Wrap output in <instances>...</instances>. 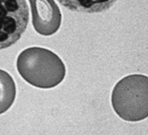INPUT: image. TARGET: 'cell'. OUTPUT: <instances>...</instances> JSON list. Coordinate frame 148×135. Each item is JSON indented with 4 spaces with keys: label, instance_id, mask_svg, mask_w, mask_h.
I'll return each mask as SVG.
<instances>
[{
    "label": "cell",
    "instance_id": "1",
    "mask_svg": "<svg viewBox=\"0 0 148 135\" xmlns=\"http://www.w3.org/2000/svg\"><path fill=\"white\" fill-rule=\"evenodd\" d=\"M16 66L26 82L39 88H54L66 76V66L60 58L52 51L39 47L22 51L18 57Z\"/></svg>",
    "mask_w": 148,
    "mask_h": 135
},
{
    "label": "cell",
    "instance_id": "2",
    "mask_svg": "<svg viewBox=\"0 0 148 135\" xmlns=\"http://www.w3.org/2000/svg\"><path fill=\"white\" fill-rule=\"evenodd\" d=\"M111 101L116 113L124 121L138 122L148 115V78L132 74L119 80L113 88Z\"/></svg>",
    "mask_w": 148,
    "mask_h": 135
},
{
    "label": "cell",
    "instance_id": "3",
    "mask_svg": "<svg viewBox=\"0 0 148 135\" xmlns=\"http://www.w3.org/2000/svg\"><path fill=\"white\" fill-rule=\"evenodd\" d=\"M29 20L26 0H0V50L10 47L21 38Z\"/></svg>",
    "mask_w": 148,
    "mask_h": 135
},
{
    "label": "cell",
    "instance_id": "4",
    "mask_svg": "<svg viewBox=\"0 0 148 135\" xmlns=\"http://www.w3.org/2000/svg\"><path fill=\"white\" fill-rule=\"evenodd\" d=\"M32 23L36 31L43 36H51L59 29L62 15L54 0H29Z\"/></svg>",
    "mask_w": 148,
    "mask_h": 135
},
{
    "label": "cell",
    "instance_id": "5",
    "mask_svg": "<svg viewBox=\"0 0 148 135\" xmlns=\"http://www.w3.org/2000/svg\"><path fill=\"white\" fill-rule=\"evenodd\" d=\"M117 0H58L67 9L86 14L99 13L109 9Z\"/></svg>",
    "mask_w": 148,
    "mask_h": 135
},
{
    "label": "cell",
    "instance_id": "6",
    "mask_svg": "<svg viewBox=\"0 0 148 135\" xmlns=\"http://www.w3.org/2000/svg\"><path fill=\"white\" fill-rule=\"evenodd\" d=\"M16 95V85L13 78L8 73L0 70V114L11 107Z\"/></svg>",
    "mask_w": 148,
    "mask_h": 135
}]
</instances>
